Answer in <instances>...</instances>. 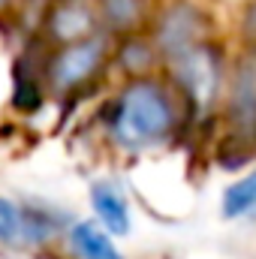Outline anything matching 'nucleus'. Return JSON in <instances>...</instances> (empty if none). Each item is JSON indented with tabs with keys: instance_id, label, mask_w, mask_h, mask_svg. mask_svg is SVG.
<instances>
[{
	"instance_id": "1",
	"label": "nucleus",
	"mask_w": 256,
	"mask_h": 259,
	"mask_svg": "<svg viewBox=\"0 0 256 259\" xmlns=\"http://www.w3.org/2000/svg\"><path fill=\"white\" fill-rule=\"evenodd\" d=\"M172 103L169 94L154 84V81H136L118 100V115H115V139L130 148H151L160 139H166V133L172 130Z\"/></svg>"
},
{
	"instance_id": "2",
	"label": "nucleus",
	"mask_w": 256,
	"mask_h": 259,
	"mask_svg": "<svg viewBox=\"0 0 256 259\" xmlns=\"http://www.w3.org/2000/svg\"><path fill=\"white\" fill-rule=\"evenodd\" d=\"M178 78L187 88L190 100L199 109H208L217 94V58L208 46H196L178 58Z\"/></svg>"
},
{
	"instance_id": "3",
	"label": "nucleus",
	"mask_w": 256,
	"mask_h": 259,
	"mask_svg": "<svg viewBox=\"0 0 256 259\" xmlns=\"http://www.w3.org/2000/svg\"><path fill=\"white\" fill-rule=\"evenodd\" d=\"M103 61V42L100 39H81L72 42L58 55V61L52 66V78L58 88H75L81 84Z\"/></svg>"
},
{
	"instance_id": "4",
	"label": "nucleus",
	"mask_w": 256,
	"mask_h": 259,
	"mask_svg": "<svg viewBox=\"0 0 256 259\" xmlns=\"http://www.w3.org/2000/svg\"><path fill=\"white\" fill-rule=\"evenodd\" d=\"M229 115H232V124L238 130H244V133L256 130V55L244 58L238 72H235Z\"/></svg>"
},
{
	"instance_id": "5",
	"label": "nucleus",
	"mask_w": 256,
	"mask_h": 259,
	"mask_svg": "<svg viewBox=\"0 0 256 259\" xmlns=\"http://www.w3.org/2000/svg\"><path fill=\"white\" fill-rule=\"evenodd\" d=\"M160 42H163L166 55H172L175 61L181 55H187L190 49H196V12L187 6L169 12L160 27Z\"/></svg>"
},
{
	"instance_id": "6",
	"label": "nucleus",
	"mask_w": 256,
	"mask_h": 259,
	"mask_svg": "<svg viewBox=\"0 0 256 259\" xmlns=\"http://www.w3.org/2000/svg\"><path fill=\"white\" fill-rule=\"evenodd\" d=\"M94 211L100 214V220L112 229V232H130V208H127V199L124 193L115 187V184H109V181H103V184H97L94 187Z\"/></svg>"
},
{
	"instance_id": "7",
	"label": "nucleus",
	"mask_w": 256,
	"mask_h": 259,
	"mask_svg": "<svg viewBox=\"0 0 256 259\" xmlns=\"http://www.w3.org/2000/svg\"><path fill=\"white\" fill-rule=\"evenodd\" d=\"M72 247L78 250V256L81 259H124L118 250H115V244H112V238L100 229V226H94V223H78V226H72Z\"/></svg>"
},
{
	"instance_id": "8",
	"label": "nucleus",
	"mask_w": 256,
	"mask_h": 259,
	"mask_svg": "<svg viewBox=\"0 0 256 259\" xmlns=\"http://www.w3.org/2000/svg\"><path fill=\"white\" fill-rule=\"evenodd\" d=\"M250 211H256V172H250L241 181H235L223 193V214L226 217H244Z\"/></svg>"
},
{
	"instance_id": "9",
	"label": "nucleus",
	"mask_w": 256,
	"mask_h": 259,
	"mask_svg": "<svg viewBox=\"0 0 256 259\" xmlns=\"http://www.w3.org/2000/svg\"><path fill=\"white\" fill-rule=\"evenodd\" d=\"M91 12L78 3H69V6H61L52 18V30L64 39H75V36H84L91 30Z\"/></svg>"
},
{
	"instance_id": "10",
	"label": "nucleus",
	"mask_w": 256,
	"mask_h": 259,
	"mask_svg": "<svg viewBox=\"0 0 256 259\" xmlns=\"http://www.w3.org/2000/svg\"><path fill=\"white\" fill-rule=\"evenodd\" d=\"M0 241H3V244L27 241V232H24V211L15 208L9 199H0Z\"/></svg>"
},
{
	"instance_id": "11",
	"label": "nucleus",
	"mask_w": 256,
	"mask_h": 259,
	"mask_svg": "<svg viewBox=\"0 0 256 259\" xmlns=\"http://www.w3.org/2000/svg\"><path fill=\"white\" fill-rule=\"evenodd\" d=\"M139 12H142L139 0H103V15L115 27H130L139 18Z\"/></svg>"
},
{
	"instance_id": "12",
	"label": "nucleus",
	"mask_w": 256,
	"mask_h": 259,
	"mask_svg": "<svg viewBox=\"0 0 256 259\" xmlns=\"http://www.w3.org/2000/svg\"><path fill=\"white\" fill-rule=\"evenodd\" d=\"M247 30L256 36V3L250 6V12H247Z\"/></svg>"
},
{
	"instance_id": "13",
	"label": "nucleus",
	"mask_w": 256,
	"mask_h": 259,
	"mask_svg": "<svg viewBox=\"0 0 256 259\" xmlns=\"http://www.w3.org/2000/svg\"><path fill=\"white\" fill-rule=\"evenodd\" d=\"M0 3H6V0H0Z\"/></svg>"
}]
</instances>
